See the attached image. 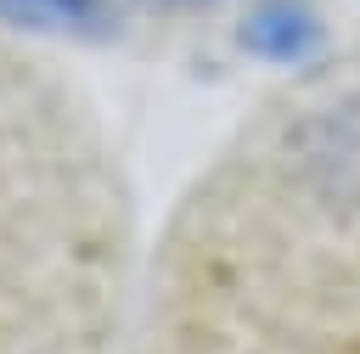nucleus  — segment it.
Instances as JSON below:
<instances>
[{
	"label": "nucleus",
	"mask_w": 360,
	"mask_h": 354,
	"mask_svg": "<svg viewBox=\"0 0 360 354\" xmlns=\"http://www.w3.org/2000/svg\"><path fill=\"white\" fill-rule=\"evenodd\" d=\"M0 22H11L22 34H62V39L118 34L112 0H0Z\"/></svg>",
	"instance_id": "nucleus-3"
},
{
	"label": "nucleus",
	"mask_w": 360,
	"mask_h": 354,
	"mask_svg": "<svg viewBox=\"0 0 360 354\" xmlns=\"http://www.w3.org/2000/svg\"><path fill=\"white\" fill-rule=\"evenodd\" d=\"M146 6H214V0H146Z\"/></svg>",
	"instance_id": "nucleus-4"
},
{
	"label": "nucleus",
	"mask_w": 360,
	"mask_h": 354,
	"mask_svg": "<svg viewBox=\"0 0 360 354\" xmlns=\"http://www.w3.org/2000/svg\"><path fill=\"white\" fill-rule=\"evenodd\" d=\"M321 45V17L304 0H259L242 17V51L259 62H304Z\"/></svg>",
	"instance_id": "nucleus-2"
},
{
	"label": "nucleus",
	"mask_w": 360,
	"mask_h": 354,
	"mask_svg": "<svg viewBox=\"0 0 360 354\" xmlns=\"http://www.w3.org/2000/svg\"><path fill=\"white\" fill-rule=\"evenodd\" d=\"M304 163L321 191L360 202V101H343L304 129Z\"/></svg>",
	"instance_id": "nucleus-1"
}]
</instances>
